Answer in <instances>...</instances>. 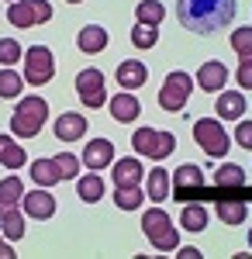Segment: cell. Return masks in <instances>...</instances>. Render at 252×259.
Segmentation results:
<instances>
[{
	"label": "cell",
	"mask_w": 252,
	"mask_h": 259,
	"mask_svg": "<svg viewBox=\"0 0 252 259\" xmlns=\"http://www.w3.org/2000/svg\"><path fill=\"white\" fill-rule=\"evenodd\" d=\"M145 80H149L145 62H135V59L117 62V87L121 90H138V87H145Z\"/></svg>",
	"instance_id": "2e32d148"
},
{
	"label": "cell",
	"mask_w": 252,
	"mask_h": 259,
	"mask_svg": "<svg viewBox=\"0 0 252 259\" xmlns=\"http://www.w3.org/2000/svg\"><path fill=\"white\" fill-rule=\"evenodd\" d=\"M56 166H59V173H62V180H73V177H79L83 159H76L73 152H59V156H56Z\"/></svg>",
	"instance_id": "d6a6232c"
},
{
	"label": "cell",
	"mask_w": 252,
	"mask_h": 259,
	"mask_svg": "<svg viewBox=\"0 0 252 259\" xmlns=\"http://www.w3.org/2000/svg\"><path fill=\"white\" fill-rule=\"evenodd\" d=\"M214 214L225 221V225H242V221L249 218V207H245V200H218L214 204Z\"/></svg>",
	"instance_id": "d4e9b609"
},
{
	"label": "cell",
	"mask_w": 252,
	"mask_h": 259,
	"mask_svg": "<svg viewBox=\"0 0 252 259\" xmlns=\"http://www.w3.org/2000/svg\"><path fill=\"white\" fill-rule=\"evenodd\" d=\"M225 83H228V69H225V62H200V69H197V87L200 90H207V94H218V90H225Z\"/></svg>",
	"instance_id": "5bb4252c"
},
{
	"label": "cell",
	"mask_w": 252,
	"mask_h": 259,
	"mask_svg": "<svg viewBox=\"0 0 252 259\" xmlns=\"http://www.w3.org/2000/svg\"><path fill=\"white\" fill-rule=\"evenodd\" d=\"M132 41H135L138 49H152L155 41H159V31H155V24H145V21H138L135 28H132Z\"/></svg>",
	"instance_id": "1f68e13d"
},
{
	"label": "cell",
	"mask_w": 252,
	"mask_h": 259,
	"mask_svg": "<svg viewBox=\"0 0 252 259\" xmlns=\"http://www.w3.org/2000/svg\"><path fill=\"white\" fill-rule=\"evenodd\" d=\"M24 59V52H21V45L14 38H0V62L4 66H14V62Z\"/></svg>",
	"instance_id": "e575fe53"
},
{
	"label": "cell",
	"mask_w": 252,
	"mask_h": 259,
	"mask_svg": "<svg viewBox=\"0 0 252 259\" xmlns=\"http://www.w3.org/2000/svg\"><path fill=\"white\" fill-rule=\"evenodd\" d=\"M176 252H180V259H200V249H194V245H183Z\"/></svg>",
	"instance_id": "f35d334b"
},
{
	"label": "cell",
	"mask_w": 252,
	"mask_h": 259,
	"mask_svg": "<svg viewBox=\"0 0 252 259\" xmlns=\"http://www.w3.org/2000/svg\"><path fill=\"white\" fill-rule=\"evenodd\" d=\"M107 31L100 28V24H87L83 31H79V38H76V45H79V52H87V56H97V52H104L107 49Z\"/></svg>",
	"instance_id": "ac0fdd59"
},
{
	"label": "cell",
	"mask_w": 252,
	"mask_h": 259,
	"mask_svg": "<svg viewBox=\"0 0 252 259\" xmlns=\"http://www.w3.org/2000/svg\"><path fill=\"white\" fill-rule=\"evenodd\" d=\"M76 194H79V200H87V204H97V200L104 197V180H100L97 169H90V173H83V177H79Z\"/></svg>",
	"instance_id": "603a6c76"
},
{
	"label": "cell",
	"mask_w": 252,
	"mask_h": 259,
	"mask_svg": "<svg viewBox=\"0 0 252 259\" xmlns=\"http://www.w3.org/2000/svg\"><path fill=\"white\" fill-rule=\"evenodd\" d=\"M24 197V183L18 177H4L0 180V218L7 214V211H14Z\"/></svg>",
	"instance_id": "d6986e66"
},
{
	"label": "cell",
	"mask_w": 252,
	"mask_h": 259,
	"mask_svg": "<svg viewBox=\"0 0 252 259\" xmlns=\"http://www.w3.org/2000/svg\"><path fill=\"white\" fill-rule=\"evenodd\" d=\"M180 225H183L187 232H204V228H207V207L187 204V207L180 211Z\"/></svg>",
	"instance_id": "4316f807"
},
{
	"label": "cell",
	"mask_w": 252,
	"mask_h": 259,
	"mask_svg": "<svg viewBox=\"0 0 252 259\" xmlns=\"http://www.w3.org/2000/svg\"><path fill=\"white\" fill-rule=\"evenodd\" d=\"M214 183H218V187H242V183H245V173H242V166H235V162H225V166H218V173H214Z\"/></svg>",
	"instance_id": "4dcf8cb0"
},
{
	"label": "cell",
	"mask_w": 252,
	"mask_h": 259,
	"mask_svg": "<svg viewBox=\"0 0 252 259\" xmlns=\"http://www.w3.org/2000/svg\"><path fill=\"white\" fill-rule=\"evenodd\" d=\"M170 187H173L170 169H162V166L149 169V180H145V194H149V200H166L170 197Z\"/></svg>",
	"instance_id": "ffe728a7"
},
{
	"label": "cell",
	"mask_w": 252,
	"mask_h": 259,
	"mask_svg": "<svg viewBox=\"0 0 252 259\" xmlns=\"http://www.w3.org/2000/svg\"><path fill=\"white\" fill-rule=\"evenodd\" d=\"M111 177H114V187H142L145 166H142L135 156H128V159L111 162Z\"/></svg>",
	"instance_id": "4fadbf2b"
},
{
	"label": "cell",
	"mask_w": 252,
	"mask_h": 259,
	"mask_svg": "<svg viewBox=\"0 0 252 259\" xmlns=\"http://www.w3.org/2000/svg\"><path fill=\"white\" fill-rule=\"evenodd\" d=\"M235 145H242V149H252V121L238 118V124H235Z\"/></svg>",
	"instance_id": "d590c367"
},
{
	"label": "cell",
	"mask_w": 252,
	"mask_h": 259,
	"mask_svg": "<svg viewBox=\"0 0 252 259\" xmlns=\"http://www.w3.org/2000/svg\"><path fill=\"white\" fill-rule=\"evenodd\" d=\"M7 4H14V0H7Z\"/></svg>",
	"instance_id": "b9f144b4"
},
{
	"label": "cell",
	"mask_w": 252,
	"mask_h": 259,
	"mask_svg": "<svg viewBox=\"0 0 252 259\" xmlns=\"http://www.w3.org/2000/svg\"><path fill=\"white\" fill-rule=\"evenodd\" d=\"M190 187H204V173H200V166H194V162H183L180 169H173V190L183 194Z\"/></svg>",
	"instance_id": "7402d4cb"
},
{
	"label": "cell",
	"mask_w": 252,
	"mask_h": 259,
	"mask_svg": "<svg viewBox=\"0 0 252 259\" xmlns=\"http://www.w3.org/2000/svg\"><path fill=\"white\" fill-rule=\"evenodd\" d=\"M142 200H145L142 187H114V204L121 207V211H138Z\"/></svg>",
	"instance_id": "f546056e"
},
{
	"label": "cell",
	"mask_w": 252,
	"mask_h": 259,
	"mask_svg": "<svg viewBox=\"0 0 252 259\" xmlns=\"http://www.w3.org/2000/svg\"><path fill=\"white\" fill-rule=\"evenodd\" d=\"M235 18V0H176V21L194 35H214Z\"/></svg>",
	"instance_id": "6da1fadb"
},
{
	"label": "cell",
	"mask_w": 252,
	"mask_h": 259,
	"mask_svg": "<svg viewBox=\"0 0 252 259\" xmlns=\"http://www.w3.org/2000/svg\"><path fill=\"white\" fill-rule=\"evenodd\" d=\"M24 211H7L4 218H0V232H4V239H11V242H18V239H24Z\"/></svg>",
	"instance_id": "83f0119b"
},
{
	"label": "cell",
	"mask_w": 252,
	"mask_h": 259,
	"mask_svg": "<svg viewBox=\"0 0 252 259\" xmlns=\"http://www.w3.org/2000/svg\"><path fill=\"white\" fill-rule=\"evenodd\" d=\"M76 94H79V100H83L90 111L104 107V104H107V94H104V73H100V69H83V73H76Z\"/></svg>",
	"instance_id": "9c48e42d"
},
{
	"label": "cell",
	"mask_w": 252,
	"mask_h": 259,
	"mask_svg": "<svg viewBox=\"0 0 252 259\" xmlns=\"http://www.w3.org/2000/svg\"><path fill=\"white\" fill-rule=\"evenodd\" d=\"M45 118H49V104L45 97L31 94V97H21L14 114H11V132L18 139H35L41 128H45Z\"/></svg>",
	"instance_id": "7a4b0ae2"
},
{
	"label": "cell",
	"mask_w": 252,
	"mask_h": 259,
	"mask_svg": "<svg viewBox=\"0 0 252 259\" xmlns=\"http://www.w3.org/2000/svg\"><path fill=\"white\" fill-rule=\"evenodd\" d=\"M24 162H28L24 145H18L11 135H0V166H7V169H21Z\"/></svg>",
	"instance_id": "44dd1931"
},
{
	"label": "cell",
	"mask_w": 252,
	"mask_h": 259,
	"mask_svg": "<svg viewBox=\"0 0 252 259\" xmlns=\"http://www.w3.org/2000/svg\"><path fill=\"white\" fill-rule=\"evenodd\" d=\"M135 18L145 21V24H162V18H166V4H159V0H138L135 7Z\"/></svg>",
	"instance_id": "f1b7e54d"
},
{
	"label": "cell",
	"mask_w": 252,
	"mask_h": 259,
	"mask_svg": "<svg viewBox=\"0 0 252 259\" xmlns=\"http://www.w3.org/2000/svg\"><path fill=\"white\" fill-rule=\"evenodd\" d=\"M66 4H83V0H66Z\"/></svg>",
	"instance_id": "ab89813d"
},
{
	"label": "cell",
	"mask_w": 252,
	"mask_h": 259,
	"mask_svg": "<svg viewBox=\"0 0 252 259\" xmlns=\"http://www.w3.org/2000/svg\"><path fill=\"white\" fill-rule=\"evenodd\" d=\"M87 135V118L76 114V111H66L56 118V139L59 142H79Z\"/></svg>",
	"instance_id": "9a60e30c"
},
{
	"label": "cell",
	"mask_w": 252,
	"mask_h": 259,
	"mask_svg": "<svg viewBox=\"0 0 252 259\" xmlns=\"http://www.w3.org/2000/svg\"><path fill=\"white\" fill-rule=\"evenodd\" d=\"M14 256V249H11V239H4V232H0V259H11Z\"/></svg>",
	"instance_id": "74e56055"
},
{
	"label": "cell",
	"mask_w": 252,
	"mask_h": 259,
	"mask_svg": "<svg viewBox=\"0 0 252 259\" xmlns=\"http://www.w3.org/2000/svg\"><path fill=\"white\" fill-rule=\"evenodd\" d=\"M132 149H135L138 156H149V159L159 162L176 149V135L173 132H155V128H135Z\"/></svg>",
	"instance_id": "8992f818"
},
{
	"label": "cell",
	"mask_w": 252,
	"mask_h": 259,
	"mask_svg": "<svg viewBox=\"0 0 252 259\" xmlns=\"http://www.w3.org/2000/svg\"><path fill=\"white\" fill-rule=\"evenodd\" d=\"M194 76L190 73H183V69H173L166 80H162V90H159V107L162 111H170V114H176V111H183L187 107V100H190V94H194Z\"/></svg>",
	"instance_id": "277c9868"
},
{
	"label": "cell",
	"mask_w": 252,
	"mask_h": 259,
	"mask_svg": "<svg viewBox=\"0 0 252 259\" xmlns=\"http://www.w3.org/2000/svg\"><path fill=\"white\" fill-rule=\"evenodd\" d=\"M232 49L245 59V56H252V28H235L232 31Z\"/></svg>",
	"instance_id": "836d02e7"
},
{
	"label": "cell",
	"mask_w": 252,
	"mask_h": 259,
	"mask_svg": "<svg viewBox=\"0 0 252 259\" xmlns=\"http://www.w3.org/2000/svg\"><path fill=\"white\" fill-rule=\"evenodd\" d=\"M107 107H111V118H114L117 124H132V121L142 114V104H138V97L132 94V90L114 94V97L107 100Z\"/></svg>",
	"instance_id": "7c38bea8"
},
{
	"label": "cell",
	"mask_w": 252,
	"mask_h": 259,
	"mask_svg": "<svg viewBox=\"0 0 252 259\" xmlns=\"http://www.w3.org/2000/svg\"><path fill=\"white\" fill-rule=\"evenodd\" d=\"M21 211L35 221H49L56 214V197L49 194V187H38V190H31V194L21 197Z\"/></svg>",
	"instance_id": "30bf717a"
},
{
	"label": "cell",
	"mask_w": 252,
	"mask_h": 259,
	"mask_svg": "<svg viewBox=\"0 0 252 259\" xmlns=\"http://www.w3.org/2000/svg\"><path fill=\"white\" fill-rule=\"evenodd\" d=\"M31 180H35V187H56L62 180L56 159H35L31 162Z\"/></svg>",
	"instance_id": "cb8c5ba5"
},
{
	"label": "cell",
	"mask_w": 252,
	"mask_h": 259,
	"mask_svg": "<svg viewBox=\"0 0 252 259\" xmlns=\"http://www.w3.org/2000/svg\"><path fill=\"white\" fill-rule=\"evenodd\" d=\"M7 21L14 28L45 24V21H52V4L49 0H14V4H7Z\"/></svg>",
	"instance_id": "ba28073f"
},
{
	"label": "cell",
	"mask_w": 252,
	"mask_h": 259,
	"mask_svg": "<svg viewBox=\"0 0 252 259\" xmlns=\"http://www.w3.org/2000/svg\"><path fill=\"white\" fill-rule=\"evenodd\" d=\"M194 142L211 156V159H221V156H228V132H225V124L218 118H200L194 121Z\"/></svg>",
	"instance_id": "5b68a950"
},
{
	"label": "cell",
	"mask_w": 252,
	"mask_h": 259,
	"mask_svg": "<svg viewBox=\"0 0 252 259\" xmlns=\"http://www.w3.org/2000/svg\"><path fill=\"white\" fill-rule=\"evenodd\" d=\"M235 80H238V87H242V90H252V56H245V59L238 62Z\"/></svg>",
	"instance_id": "8d00e7d4"
},
{
	"label": "cell",
	"mask_w": 252,
	"mask_h": 259,
	"mask_svg": "<svg viewBox=\"0 0 252 259\" xmlns=\"http://www.w3.org/2000/svg\"><path fill=\"white\" fill-rule=\"evenodd\" d=\"M142 232H145V239L152 242L155 252H176L180 249V232L173 228V218L162 207H149L142 214Z\"/></svg>",
	"instance_id": "3957f363"
},
{
	"label": "cell",
	"mask_w": 252,
	"mask_h": 259,
	"mask_svg": "<svg viewBox=\"0 0 252 259\" xmlns=\"http://www.w3.org/2000/svg\"><path fill=\"white\" fill-rule=\"evenodd\" d=\"M24 73H18V69H11V66H4L0 69V97L4 100H14L21 97V90H24Z\"/></svg>",
	"instance_id": "484cf974"
},
{
	"label": "cell",
	"mask_w": 252,
	"mask_h": 259,
	"mask_svg": "<svg viewBox=\"0 0 252 259\" xmlns=\"http://www.w3.org/2000/svg\"><path fill=\"white\" fill-rule=\"evenodd\" d=\"M249 245H252V228H249Z\"/></svg>",
	"instance_id": "60d3db41"
},
{
	"label": "cell",
	"mask_w": 252,
	"mask_h": 259,
	"mask_svg": "<svg viewBox=\"0 0 252 259\" xmlns=\"http://www.w3.org/2000/svg\"><path fill=\"white\" fill-rule=\"evenodd\" d=\"M114 162V142L111 139H90V145L83 149V166L87 169H107Z\"/></svg>",
	"instance_id": "8fae6325"
},
{
	"label": "cell",
	"mask_w": 252,
	"mask_h": 259,
	"mask_svg": "<svg viewBox=\"0 0 252 259\" xmlns=\"http://www.w3.org/2000/svg\"><path fill=\"white\" fill-rule=\"evenodd\" d=\"M56 76V59H52V49L49 45H31L24 52V80L31 87H45V83Z\"/></svg>",
	"instance_id": "52a82bcc"
},
{
	"label": "cell",
	"mask_w": 252,
	"mask_h": 259,
	"mask_svg": "<svg viewBox=\"0 0 252 259\" xmlns=\"http://www.w3.org/2000/svg\"><path fill=\"white\" fill-rule=\"evenodd\" d=\"M218 118H228V121H238L245 114V94L242 90H221L218 94V104H214Z\"/></svg>",
	"instance_id": "e0dca14e"
}]
</instances>
